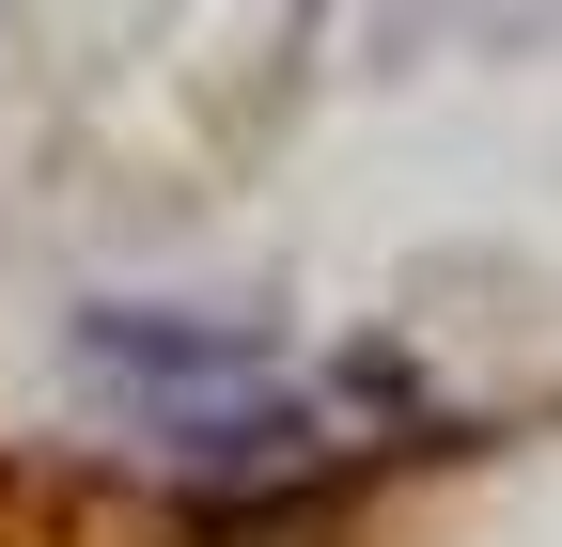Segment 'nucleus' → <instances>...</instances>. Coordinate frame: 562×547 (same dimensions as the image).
<instances>
[{
	"mask_svg": "<svg viewBox=\"0 0 562 547\" xmlns=\"http://www.w3.org/2000/svg\"><path fill=\"white\" fill-rule=\"evenodd\" d=\"M63 376H79L125 438H172V454H250L297 423V376H281L266 328L235 313H157V298H94L63 328Z\"/></svg>",
	"mask_w": 562,
	"mask_h": 547,
	"instance_id": "obj_1",
	"label": "nucleus"
}]
</instances>
